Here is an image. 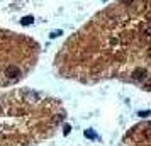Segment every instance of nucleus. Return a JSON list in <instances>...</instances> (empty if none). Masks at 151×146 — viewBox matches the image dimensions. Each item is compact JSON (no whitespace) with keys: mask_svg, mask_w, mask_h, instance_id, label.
Returning <instances> with one entry per match:
<instances>
[{"mask_svg":"<svg viewBox=\"0 0 151 146\" xmlns=\"http://www.w3.org/2000/svg\"><path fill=\"white\" fill-rule=\"evenodd\" d=\"M5 73H7L9 78H14V80H17L21 77V72H19V68H16V66H9Z\"/></svg>","mask_w":151,"mask_h":146,"instance_id":"f257e3e1","label":"nucleus"},{"mask_svg":"<svg viewBox=\"0 0 151 146\" xmlns=\"http://www.w3.org/2000/svg\"><path fill=\"white\" fill-rule=\"evenodd\" d=\"M32 21H34V17H32V16L22 17V21H21V24H22V26H29V24H32Z\"/></svg>","mask_w":151,"mask_h":146,"instance_id":"f03ea898","label":"nucleus"},{"mask_svg":"<svg viewBox=\"0 0 151 146\" xmlns=\"http://www.w3.org/2000/svg\"><path fill=\"white\" fill-rule=\"evenodd\" d=\"M85 138H88V139H97V134H95V131H92V129H87V131H85Z\"/></svg>","mask_w":151,"mask_h":146,"instance_id":"7ed1b4c3","label":"nucleus"},{"mask_svg":"<svg viewBox=\"0 0 151 146\" xmlns=\"http://www.w3.org/2000/svg\"><path fill=\"white\" fill-rule=\"evenodd\" d=\"M61 31H53V33H51V38H58V36H61Z\"/></svg>","mask_w":151,"mask_h":146,"instance_id":"20e7f679","label":"nucleus"},{"mask_svg":"<svg viewBox=\"0 0 151 146\" xmlns=\"http://www.w3.org/2000/svg\"><path fill=\"white\" fill-rule=\"evenodd\" d=\"M139 116H141V117H148V116H150V111H143V112H139Z\"/></svg>","mask_w":151,"mask_h":146,"instance_id":"39448f33","label":"nucleus"}]
</instances>
